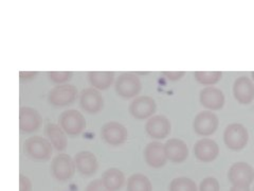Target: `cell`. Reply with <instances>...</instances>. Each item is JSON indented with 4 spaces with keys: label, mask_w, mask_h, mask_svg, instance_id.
I'll list each match as a JSON object with an SVG mask.
<instances>
[{
    "label": "cell",
    "mask_w": 254,
    "mask_h": 191,
    "mask_svg": "<svg viewBox=\"0 0 254 191\" xmlns=\"http://www.w3.org/2000/svg\"><path fill=\"white\" fill-rule=\"evenodd\" d=\"M23 152L34 162H48L52 156L53 146L42 136H32L23 142Z\"/></svg>",
    "instance_id": "cell-1"
},
{
    "label": "cell",
    "mask_w": 254,
    "mask_h": 191,
    "mask_svg": "<svg viewBox=\"0 0 254 191\" xmlns=\"http://www.w3.org/2000/svg\"><path fill=\"white\" fill-rule=\"evenodd\" d=\"M74 158L66 153H60L55 156L50 166L52 177L60 182H67L74 177L75 173Z\"/></svg>",
    "instance_id": "cell-2"
},
{
    "label": "cell",
    "mask_w": 254,
    "mask_h": 191,
    "mask_svg": "<svg viewBox=\"0 0 254 191\" xmlns=\"http://www.w3.org/2000/svg\"><path fill=\"white\" fill-rule=\"evenodd\" d=\"M59 124L66 134L70 136H77L86 129V119L81 111L67 109L60 115Z\"/></svg>",
    "instance_id": "cell-3"
},
{
    "label": "cell",
    "mask_w": 254,
    "mask_h": 191,
    "mask_svg": "<svg viewBox=\"0 0 254 191\" xmlns=\"http://www.w3.org/2000/svg\"><path fill=\"white\" fill-rule=\"evenodd\" d=\"M249 133L241 123L229 124L224 132V142L231 151H241L248 145Z\"/></svg>",
    "instance_id": "cell-4"
},
{
    "label": "cell",
    "mask_w": 254,
    "mask_h": 191,
    "mask_svg": "<svg viewBox=\"0 0 254 191\" xmlns=\"http://www.w3.org/2000/svg\"><path fill=\"white\" fill-rule=\"evenodd\" d=\"M115 90L119 97L123 99L136 98L142 90V83L134 74L124 73L116 80Z\"/></svg>",
    "instance_id": "cell-5"
},
{
    "label": "cell",
    "mask_w": 254,
    "mask_h": 191,
    "mask_svg": "<svg viewBox=\"0 0 254 191\" xmlns=\"http://www.w3.org/2000/svg\"><path fill=\"white\" fill-rule=\"evenodd\" d=\"M77 89L72 84H62L55 86L48 95V101L55 107H65L76 100Z\"/></svg>",
    "instance_id": "cell-6"
},
{
    "label": "cell",
    "mask_w": 254,
    "mask_h": 191,
    "mask_svg": "<svg viewBox=\"0 0 254 191\" xmlns=\"http://www.w3.org/2000/svg\"><path fill=\"white\" fill-rule=\"evenodd\" d=\"M219 119L211 110H202L194 118L193 130L199 136H210L218 129Z\"/></svg>",
    "instance_id": "cell-7"
},
{
    "label": "cell",
    "mask_w": 254,
    "mask_h": 191,
    "mask_svg": "<svg viewBox=\"0 0 254 191\" xmlns=\"http://www.w3.org/2000/svg\"><path fill=\"white\" fill-rule=\"evenodd\" d=\"M101 137L110 146H121L128 138V131L123 124L110 121L102 126Z\"/></svg>",
    "instance_id": "cell-8"
},
{
    "label": "cell",
    "mask_w": 254,
    "mask_h": 191,
    "mask_svg": "<svg viewBox=\"0 0 254 191\" xmlns=\"http://www.w3.org/2000/svg\"><path fill=\"white\" fill-rule=\"evenodd\" d=\"M129 113L130 115L139 119L144 120L147 118H152L157 110L156 101L148 96H141V97L134 98L129 104Z\"/></svg>",
    "instance_id": "cell-9"
},
{
    "label": "cell",
    "mask_w": 254,
    "mask_h": 191,
    "mask_svg": "<svg viewBox=\"0 0 254 191\" xmlns=\"http://www.w3.org/2000/svg\"><path fill=\"white\" fill-rule=\"evenodd\" d=\"M228 179L232 185L250 186L254 181V169L247 163H235L230 167Z\"/></svg>",
    "instance_id": "cell-10"
},
{
    "label": "cell",
    "mask_w": 254,
    "mask_h": 191,
    "mask_svg": "<svg viewBox=\"0 0 254 191\" xmlns=\"http://www.w3.org/2000/svg\"><path fill=\"white\" fill-rule=\"evenodd\" d=\"M79 105L89 114H97L104 107V98L95 89H85L79 95Z\"/></svg>",
    "instance_id": "cell-11"
},
{
    "label": "cell",
    "mask_w": 254,
    "mask_h": 191,
    "mask_svg": "<svg viewBox=\"0 0 254 191\" xmlns=\"http://www.w3.org/2000/svg\"><path fill=\"white\" fill-rule=\"evenodd\" d=\"M145 131L149 137L154 139H164L171 134V121L162 115L153 116L146 122Z\"/></svg>",
    "instance_id": "cell-12"
},
{
    "label": "cell",
    "mask_w": 254,
    "mask_h": 191,
    "mask_svg": "<svg viewBox=\"0 0 254 191\" xmlns=\"http://www.w3.org/2000/svg\"><path fill=\"white\" fill-rule=\"evenodd\" d=\"M218 154L219 147L213 139L202 138L195 143L194 155L199 162L212 163L217 158Z\"/></svg>",
    "instance_id": "cell-13"
},
{
    "label": "cell",
    "mask_w": 254,
    "mask_h": 191,
    "mask_svg": "<svg viewBox=\"0 0 254 191\" xmlns=\"http://www.w3.org/2000/svg\"><path fill=\"white\" fill-rule=\"evenodd\" d=\"M143 155H144L146 164L155 169L162 168L168 162V157H166L164 151V145L159 141L147 143Z\"/></svg>",
    "instance_id": "cell-14"
},
{
    "label": "cell",
    "mask_w": 254,
    "mask_h": 191,
    "mask_svg": "<svg viewBox=\"0 0 254 191\" xmlns=\"http://www.w3.org/2000/svg\"><path fill=\"white\" fill-rule=\"evenodd\" d=\"M42 125V117L32 107L22 106L19 109V127L22 133L31 134L36 132Z\"/></svg>",
    "instance_id": "cell-15"
},
{
    "label": "cell",
    "mask_w": 254,
    "mask_h": 191,
    "mask_svg": "<svg viewBox=\"0 0 254 191\" xmlns=\"http://www.w3.org/2000/svg\"><path fill=\"white\" fill-rule=\"evenodd\" d=\"M235 100L241 104H250L254 100V83L248 77H240L233 84Z\"/></svg>",
    "instance_id": "cell-16"
},
{
    "label": "cell",
    "mask_w": 254,
    "mask_h": 191,
    "mask_svg": "<svg viewBox=\"0 0 254 191\" xmlns=\"http://www.w3.org/2000/svg\"><path fill=\"white\" fill-rule=\"evenodd\" d=\"M225 95L216 87H205L199 95L200 104L208 110H219L225 105Z\"/></svg>",
    "instance_id": "cell-17"
},
{
    "label": "cell",
    "mask_w": 254,
    "mask_h": 191,
    "mask_svg": "<svg viewBox=\"0 0 254 191\" xmlns=\"http://www.w3.org/2000/svg\"><path fill=\"white\" fill-rule=\"evenodd\" d=\"M164 151L168 161L180 164L187 161L189 157V148L187 143L178 138H171L164 143Z\"/></svg>",
    "instance_id": "cell-18"
},
{
    "label": "cell",
    "mask_w": 254,
    "mask_h": 191,
    "mask_svg": "<svg viewBox=\"0 0 254 191\" xmlns=\"http://www.w3.org/2000/svg\"><path fill=\"white\" fill-rule=\"evenodd\" d=\"M74 163L76 170L84 177H91L99 169L98 158L90 151H81L76 153Z\"/></svg>",
    "instance_id": "cell-19"
},
{
    "label": "cell",
    "mask_w": 254,
    "mask_h": 191,
    "mask_svg": "<svg viewBox=\"0 0 254 191\" xmlns=\"http://www.w3.org/2000/svg\"><path fill=\"white\" fill-rule=\"evenodd\" d=\"M45 134L51 142L53 148L57 149L58 151H65L67 148V136L66 133L60 126V124L57 123H48L45 127Z\"/></svg>",
    "instance_id": "cell-20"
},
{
    "label": "cell",
    "mask_w": 254,
    "mask_h": 191,
    "mask_svg": "<svg viewBox=\"0 0 254 191\" xmlns=\"http://www.w3.org/2000/svg\"><path fill=\"white\" fill-rule=\"evenodd\" d=\"M88 80L93 89L98 91H105L115 82L114 71H89Z\"/></svg>",
    "instance_id": "cell-21"
},
{
    "label": "cell",
    "mask_w": 254,
    "mask_h": 191,
    "mask_svg": "<svg viewBox=\"0 0 254 191\" xmlns=\"http://www.w3.org/2000/svg\"><path fill=\"white\" fill-rule=\"evenodd\" d=\"M102 182L109 191L120 190L125 184L124 173L117 168H109L102 175Z\"/></svg>",
    "instance_id": "cell-22"
},
{
    "label": "cell",
    "mask_w": 254,
    "mask_h": 191,
    "mask_svg": "<svg viewBox=\"0 0 254 191\" xmlns=\"http://www.w3.org/2000/svg\"><path fill=\"white\" fill-rule=\"evenodd\" d=\"M127 191H153L149 179L142 173L132 174L127 180Z\"/></svg>",
    "instance_id": "cell-23"
},
{
    "label": "cell",
    "mask_w": 254,
    "mask_h": 191,
    "mask_svg": "<svg viewBox=\"0 0 254 191\" xmlns=\"http://www.w3.org/2000/svg\"><path fill=\"white\" fill-rule=\"evenodd\" d=\"M194 78L199 84L214 85L220 81L222 73L220 71H195Z\"/></svg>",
    "instance_id": "cell-24"
},
{
    "label": "cell",
    "mask_w": 254,
    "mask_h": 191,
    "mask_svg": "<svg viewBox=\"0 0 254 191\" xmlns=\"http://www.w3.org/2000/svg\"><path fill=\"white\" fill-rule=\"evenodd\" d=\"M170 191H197L196 183L189 178H176L170 184Z\"/></svg>",
    "instance_id": "cell-25"
},
{
    "label": "cell",
    "mask_w": 254,
    "mask_h": 191,
    "mask_svg": "<svg viewBox=\"0 0 254 191\" xmlns=\"http://www.w3.org/2000/svg\"><path fill=\"white\" fill-rule=\"evenodd\" d=\"M48 77L55 84H67L73 76L72 71H48Z\"/></svg>",
    "instance_id": "cell-26"
},
{
    "label": "cell",
    "mask_w": 254,
    "mask_h": 191,
    "mask_svg": "<svg viewBox=\"0 0 254 191\" xmlns=\"http://www.w3.org/2000/svg\"><path fill=\"white\" fill-rule=\"evenodd\" d=\"M199 191H220L219 182L215 178H205L200 182Z\"/></svg>",
    "instance_id": "cell-27"
},
{
    "label": "cell",
    "mask_w": 254,
    "mask_h": 191,
    "mask_svg": "<svg viewBox=\"0 0 254 191\" xmlns=\"http://www.w3.org/2000/svg\"><path fill=\"white\" fill-rule=\"evenodd\" d=\"M85 191H109V190L104 186V184H103L102 180H94L86 186Z\"/></svg>",
    "instance_id": "cell-28"
},
{
    "label": "cell",
    "mask_w": 254,
    "mask_h": 191,
    "mask_svg": "<svg viewBox=\"0 0 254 191\" xmlns=\"http://www.w3.org/2000/svg\"><path fill=\"white\" fill-rule=\"evenodd\" d=\"M19 191H32L33 186H32L31 180L27 177V175L20 174L19 175Z\"/></svg>",
    "instance_id": "cell-29"
},
{
    "label": "cell",
    "mask_w": 254,
    "mask_h": 191,
    "mask_svg": "<svg viewBox=\"0 0 254 191\" xmlns=\"http://www.w3.org/2000/svg\"><path fill=\"white\" fill-rule=\"evenodd\" d=\"M162 75L170 81H178L186 75L185 71H163Z\"/></svg>",
    "instance_id": "cell-30"
},
{
    "label": "cell",
    "mask_w": 254,
    "mask_h": 191,
    "mask_svg": "<svg viewBox=\"0 0 254 191\" xmlns=\"http://www.w3.org/2000/svg\"><path fill=\"white\" fill-rule=\"evenodd\" d=\"M37 75L36 71H26V73H23V71H20L19 73V77L21 80H30V79H33L35 78Z\"/></svg>",
    "instance_id": "cell-31"
},
{
    "label": "cell",
    "mask_w": 254,
    "mask_h": 191,
    "mask_svg": "<svg viewBox=\"0 0 254 191\" xmlns=\"http://www.w3.org/2000/svg\"><path fill=\"white\" fill-rule=\"evenodd\" d=\"M230 191H250V186L246 185H232Z\"/></svg>",
    "instance_id": "cell-32"
},
{
    "label": "cell",
    "mask_w": 254,
    "mask_h": 191,
    "mask_svg": "<svg viewBox=\"0 0 254 191\" xmlns=\"http://www.w3.org/2000/svg\"><path fill=\"white\" fill-rule=\"evenodd\" d=\"M251 76H252V80H253V82H254V71H252V73H251Z\"/></svg>",
    "instance_id": "cell-33"
},
{
    "label": "cell",
    "mask_w": 254,
    "mask_h": 191,
    "mask_svg": "<svg viewBox=\"0 0 254 191\" xmlns=\"http://www.w3.org/2000/svg\"><path fill=\"white\" fill-rule=\"evenodd\" d=\"M253 191H254V187H253Z\"/></svg>",
    "instance_id": "cell-34"
}]
</instances>
